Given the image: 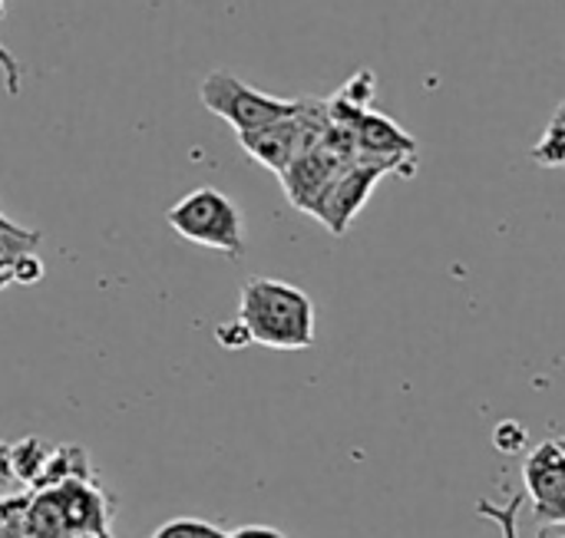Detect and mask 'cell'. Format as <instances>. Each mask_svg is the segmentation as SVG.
Returning a JSON list of instances; mask_svg holds the SVG:
<instances>
[{"label": "cell", "instance_id": "cell-1", "mask_svg": "<svg viewBox=\"0 0 565 538\" xmlns=\"http://www.w3.org/2000/svg\"><path fill=\"white\" fill-rule=\"evenodd\" d=\"M238 321L252 344L271 351H308L315 344V301L288 281L248 278L238 294Z\"/></svg>", "mask_w": 565, "mask_h": 538}, {"label": "cell", "instance_id": "cell-2", "mask_svg": "<svg viewBox=\"0 0 565 538\" xmlns=\"http://www.w3.org/2000/svg\"><path fill=\"white\" fill-rule=\"evenodd\" d=\"M166 222L179 238H185L192 245L222 251L232 261L245 255L242 212L225 192H218L212 185H202V189H192L189 195H182L166 212Z\"/></svg>", "mask_w": 565, "mask_h": 538}, {"label": "cell", "instance_id": "cell-3", "mask_svg": "<svg viewBox=\"0 0 565 538\" xmlns=\"http://www.w3.org/2000/svg\"><path fill=\"white\" fill-rule=\"evenodd\" d=\"M199 99L209 112L225 119L235 132H252V129H262L268 122H278V119L291 116L298 106V99L268 96L228 69H212L199 86Z\"/></svg>", "mask_w": 565, "mask_h": 538}, {"label": "cell", "instance_id": "cell-4", "mask_svg": "<svg viewBox=\"0 0 565 538\" xmlns=\"http://www.w3.org/2000/svg\"><path fill=\"white\" fill-rule=\"evenodd\" d=\"M351 129H354L358 159L374 162V165L397 172V175L417 172V139L411 132H404L391 116L367 109L351 122Z\"/></svg>", "mask_w": 565, "mask_h": 538}, {"label": "cell", "instance_id": "cell-5", "mask_svg": "<svg viewBox=\"0 0 565 538\" xmlns=\"http://www.w3.org/2000/svg\"><path fill=\"white\" fill-rule=\"evenodd\" d=\"M387 175V169L374 165V162H364L354 155L351 165H344L324 189L321 202H318V212L315 218L331 232V235H344L351 228V222L361 215V208L367 205L374 185Z\"/></svg>", "mask_w": 565, "mask_h": 538}, {"label": "cell", "instance_id": "cell-6", "mask_svg": "<svg viewBox=\"0 0 565 538\" xmlns=\"http://www.w3.org/2000/svg\"><path fill=\"white\" fill-rule=\"evenodd\" d=\"M526 496L536 506L540 523L565 519V450L559 440H543L523 463Z\"/></svg>", "mask_w": 565, "mask_h": 538}, {"label": "cell", "instance_id": "cell-7", "mask_svg": "<svg viewBox=\"0 0 565 538\" xmlns=\"http://www.w3.org/2000/svg\"><path fill=\"white\" fill-rule=\"evenodd\" d=\"M374 96H377V79H374V73H371V69H358L331 99H324V106H328L331 122L351 126L361 112L374 109V106H371Z\"/></svg>", "mask_w": 565, "mask_h": 538}, {"label": "cell", "instance_id": "cell-8", "mask_svg": "<svg viewBox=\"0 0 565 538\" xmlns=\"http://www.w3.org/2000/svg\"><path fill=\"white\" fill-rule=\"evenodd\" d=\"M46 453H50V446H46V443H40L36 437H26V440H20L13 450H7L10 473H13L20 483H26V486H36Z\"/></svg>", "mask_w": 565, "mask_h": 538}, {"label": "cell", "instance_id": "cell-9", "mask_svg": "<svg viewBox=\"0 0 565 538\" xmlns=\"http://www.w3.org/2000/svg\"><path fill=\"white\" fill-rule=\"evenodd\" d=\"M533 162H540L543 169H559L565 165V106L559 103L556 106V112H553V119H550V126H546V132H543V139L533 146Z\"/></svg>", "mask_w": 565, "mask_h": 538}, {"label": "cell", "instance_id": "cell-10", "mask_svg": "<svg viewBox=\"0 0 565 538\" xmlns=\"http://www.w3.org/2000/svg\"><path fill=\"white\" fill-rule=\"evenodd\" d=\"M149 538H225V529L205 523V519H172L159 526Z\"/></svg>", "mask_w": 565, "mask_h": 538}, {"label": "cell", "instance_id": "cell-11", "mask_svg": "<svg viewBox=\"0 0 565 538\" xmlns=\"http://www.w3.org/2000/svg\"><path fill=\"white\" fill-rule=\"evenodd\" d=\"M526 427L523 423H516V420H503L497 430H493V443H497V450L500 453H507V456H513V453H520L523 446H526Z\"/></svg>", "mask_w": 565, "mask_h": 538}, {"label": "cell", "instance_id": "cell-12", "mask_svg": "<svg viewBox=\"0 0 565 538\" xmlns=\"http://www.w3.org/2000/svg\"><path fill=\"white\" fill-rule=\"evenodd\" d=\"M3 10H7V0H0V20H3ZM0 73H3V89H7L10 96H20V89H23V66H20V60H17L10 50H3V46H0Z\"/></svg>", "mask_w": 565, "mask_h": 538}, {"label": "cell", "instance_id": "cell-13", "mask_svg": "<svg viewBox=\"0 0 565 538\" xmlns=\"http://www.w3.org/2000/svg\"><path fill=\"white\" fill-rule=\"evenodd\" d=\"M36 281H43V261L36 251H26L10 265V284H36Z\"/></svg>", "mask_w": 565, "mask_h": 538}, {"label": "cell", "instance_id": "cell-14", "mask_svg": "<svg viewBox=\"0 0 565 538\" xmlns=\"http://www.w3.org/2000/svg\"><path fill=\"white\" fill-rule=\"evenodd\" d=\"M215 341L225 347V351H242V347H248L252 344V337H248V331H245V324L235 318V321H225V324H218L215 327Z\"/></svg>", "mask_w": 565, "mask_h": 538}, {"label": "cell", "instance_id": "cell-15", "mask_svg": "<svg viewBox=\"0 0 565 538\" xmlns=\"http://www.w3.org/2000/svg\"><path fill=\"white\" fill-rule=\"evenodd\" d=\"M225 538H288L281 529H271V526H242L235 532H225Z\"/></svg>", "mask_w": 565, "mask_h": 538}, {"label": "cell", "instance_id": "cell-16", "mask_svg": "<svg viewBox=\"0 0 565 538\" xmlns=\"http://www.w3.org/2000/svg\"><path fill=\"white\" fill-rule=\"evenodd\" d=\"M10 225H13V222H10V218H7V215L0 212V232H3V228H10Z\"/></svg>", "mask_w": 565, "mask_h": 538}, {"label": "cell", "instance_id": "cell-17", "mask_svg": "<svg viewBox=\"0 0 565 538\" xmlns=\"http://www.w3.org/2000/svg\"><path fill=\"white\" fill-rule=\"evenodd\" d=\"M3 288H10V278H7V275L0 271V291H3Z\"/></svg>", "mask_w": 565, "mask_h": 538}]
</instances>
